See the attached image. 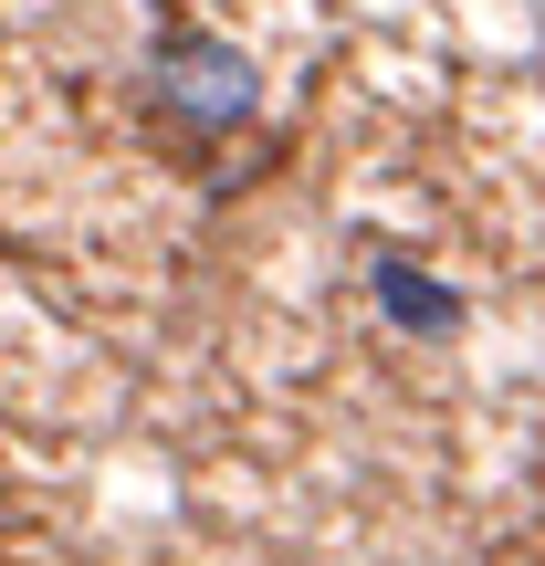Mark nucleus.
Wrapping results in <instances>:
<instances>
[{
  "label": "nucleus",
  "mask_w": 545,
  "mask_h": 566,
  "mask_svg": "<svg viewBox=\"0 0 545 566\" xmlns=\"http://www.w3.org/2000/svg\"><path fill=\"white\" fill-rule=\"evenodd\" d=\"M147 84H158V105L179 126H200V137H221V126H242L252 105H263L252 53H231V42H210V32H168L158 63H147Z\"/></svg>",
  "instance_id": "1"
},
{
  "label": "nucleus",
  "mask_w": 545,
  "mask_h": 566,
  "mask_svg": "<svg viewBox=\"0 0 545 566\" xmlns=\"http://www.w3.org/2000/svg\"><path fill=\"white\" fill-rule=\"evenodd\" d=\"M367 283H378L388 325H409V336H462V294H451L441 273H420L409 252H378V263H367Z\"/></svg>",
  "instance_id": "2"
}]
</instances>
